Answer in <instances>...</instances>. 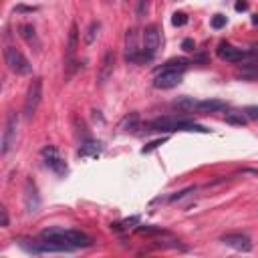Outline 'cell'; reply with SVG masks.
<instances>
[{
	"label": "cell",
	"mask_w": 258,
	"mask_h": 258,
	"mask_svg": "<svg viewBox=\"0 0 258 258\" xmlns=\"http://www.w3.org/2000/svg\"><path fill=\"white\" fill-rule=\"evenodd\" d=\"M101 143L99 141H85L79 149V155L81 157H99L101 155Z\"/></svg>",
	"instance_id": "cell-15"
},
{
	"label": "cell",
	"mask_w": 258,
	"mask_h": 258,
	"mask_svg": "<svg viewBox=\"0 0 258 258\" xmlns=\"http://www.w3.org/2000/svg\"><path fill=\"white\" fill-rule=\"evenodd\" d=\"M226 121L228 123H232V125H246V121H248V117H246V113H240V111H228L226 113Z\"/></svg>",
	"instance_id": "cell-20"
},
{
	"label": "cell",
	"mask_w": 258,
	"mask_h": 258,
	"mask_svg": "<svg viewBox=\"0 0 258 258\" xmlns=\"http://www.w3.org/2000/svg\"><path fill=\"white\" fill-rule=\"evenodd\" d=\"M226 22H228V20H226V16H222V14H216V16L212 18V28H216V30H218V28L226 26Z\"/></svg>",
	"instance_id": "cell-23"
},
{
	"label": "cell",
	"mask_w": 258,
	"mask_h": 258,
	"mask_svg": "<svg viewBox=\"0 0 258 258\" xmlns=\"http://www.w3.org/2000/svg\"><path fill=\"white\" fill-rule=\"evenodd\" d=\"M18 30H20V36L28 42V44H34V46H38V38H36V30H34V26L32 24H20L18 26Z\"/></svg>",
	"instance_id": "cell-16"
},
{
	"label": "cell",
	"mask_w": 258,
	"mask_h": 258,
	"mask_svg": "<svg viewBox=\"0 0 258 258\" xmlns=\"http://www.w3.org/2000/svg\"><path fill=\"white\" fill-rule=\"evenodd\" d=\"M159 44H161V34H159V30H157V26H147L145 30H143V52H145V56H147V60H151L153 56H155V52H157V48H159Z\"/></svg>",
	"instance_id": "cell-7"
},
{
	"label": "cell",
	"mask_w": 258,
	"mask_h": 258,
	"mask_svg": "<svg viewBox=\"0 0 258 258\" xmlns=\"http://www.w3.org/2000/svg\"><path fill=\"white\" fill-rule=\"evenodd\" d=\"M40 99H42V79L36 77V79H32V83L28 85L26 97H24L22 113H24L26 119H30V117L36 113V109H38V105H40Z\"/></svg>",
	"instance_id": "cell-4"
},
{
	"label": "cell",
	"mask_w": 258,
	"mask_h": 258,
	"mask_svg": "<svg viewBox=\"0 0 258 258\" xmlns=\"http://www.w3.org/2000/svg\"><path fill=\"white\" fill-rule=\"evenodd\" d=\"M187 64H189L187 58H181V56H179V58H169L167 62L161 64V69H157V73H159V71H183Z\"/></svg>",
	"instance_id": "cell-17"
},
{
	"label": "cell",
	"mask_w": 258,
	"mask_h": 258,
	"mask_svg": "<svg viewBox=\"0 0 258 258\" xmlns=\"http://www.w3.org/2000/svg\"><path fill=\"white\" fill-rule=\"evenodd\" d=\"M0 214H2V228H6V226H8V210L2 206V208H0Z\"/></svg>",
	"instance_id": "cell-28"
},
{
	"label": "cell",
	"mask_w": 258,
	"mask_h": 258,
	"mask_svg": "<svg viewBox=\"0 0 258 258\" xmlns=\"http://www.w3.org/2000/svg\"><path fill=\"white\" fill-rule=\"evenodd\" d=\"M228 248L236 250V252H250L252 250V240L246 236V234H224L220 238Z\"/></svg>",
	"instance_id": "cell-11"
},
{
	"label": "cell",
	"mask_w": 258,
	"mask_h": 258,
	"mask_svg": "<svg viewBox=\"0 0 258 258\" xmlns=\"http://www.w3.org/2000/svg\"><path fill=\"white\" fill-rule=\"evenodd\" d=\"M16 10H18V12H32V10H36V8H28V6H18Z\"/></svg>",
	"instance_id": "cell-30"
},
{
	"label": "cell",
	"mask_w": 258,
	"mask_h": 258,
	"mask_svg": "<svg viewBox=\"0 0 258 258\" xmlns=\"http://www.w3.org/2000/svg\"><path fill=\"white\" fill-rule=\"evenodd\" d=\"M163 141H167V137H161V139H155V141H151V143H147V145H145V147L141 149V153H149L151 149H155V147H157V145H161Z\"/></svg>",
	"instance_id": "cell-25"
},
{
	"label": "cell",
	"mask_w": 258,
	"mask_h": 258,
	"mask_svg": "<svg viewBox=\"0 0 258 258\" xmlns=\"http://www.w3.org/2000/svg\"><path fill=\"white\" fill-rule=\"evenodd\" d=\"M40 238L44 240H50V242H56L60 246H64L69 252L71 250H79V248H89L93 246V240L79 232V230H62V228H48V230H42L40 232Z\"/></svg>",
	"instance_id": "cell-1"
},
{
	"label": "cell",
	"mask_w": 258,
	"mask_h": 258,
	"mask_svg": "<svg viewBox=\"0 0 258 258\" xmlns=\"http://www.w3.org/2000/svg\"><path fill=\"white\" fill-rule=\"evenodd\" d=\"M4 60H6L8 69L16 75H30V71H32L30 60L16 46H6L4 48Z\"/></svg>",
	"instance_id": "cell-3"
},
{
	"label": "cell",
	"mask_w": 258,
	"mask_h": 258,
	"mask_svg": "<svg viewBox=\"0 0 258 258\" xmlns=\"http://www.w3.org/2000/svg\"><path fill=\"white\" fill-rule=\"evenodd\" d=\"M236 77L242 81H258V64L256 62H246L236 69Z\"/></svg>",
	"instance_id": "cell-14"
},
{
	"label": "cell",
	"mask_w": 258,
	"mask_h": 258,
	"mask_svg": "<svg viewBox=\"0 0 258 258\" xmlns=\"http://www.w3.org/2000/svg\"><path fill=\"white\" fill-rule=\"evenodd\" d=\"M145 131H157V133H175V131H194V133H208L210 129H206L200 123H194L189 119H179V117H159L153 119L151 123H147Z\"/></svg>",
	"instance_id": "cell-2"
},
{
	"label": "cell",
	"mask_w": 258,
	"mask_h": 258,
	"mask_svg": "<svg viewBox=\"0 0 258 258\" xmlns=\"http://www.w3.org/2000/svg\"><path fill=\"white\" fill-rule=\"evenodd\" d=\"M187 22V16L183 14V12H175L173 16H171V24L173 26H183Z\"/></svg>",
	"instance_id": "cell-22"
},
{
	"label": "cell",
	"mask_w": 258,
	"mask_h": 258,
	"mask_svg": "<svg viewBox=\"0 0 258 258\" xmlns=\"http://www.w3.org/2000/svg\"><path fill=\"white\" fill-rule=\"evenodd\" d=\"M218 56L222 60H228V62L238 64V62H244L246 58H252L254 56V50H244V48H236V46H232L228 42H220Z\"/></svg>",
	"instance_id": "cell-6"
},
{
	"label": "cell",
	"mask_w": 258,
	"mask_h": 258,
	"mask_svg": "<svg viewBox=\"0 0 258 258\" xmlns=\"http://www.w3.org/2000/svg\"><path fill=\"white\" fill-rule=\"evenodd\" d=\"M77 40H79V26L73 22L71 24V32H69V44H67V56L71 58L77 50Z\"/></svg>",
	"instance_id": "cell-18"
},
{
	"label": "cell",
	"mask_w": 258,
	"mask_h": 258,
	"mask_svg": "<svg viewBox=\"0 0 258 258\" xmlns=\"http://www.w3.org/2000/svg\"><path fill=\"white\" fill-rule=\"evenodd\" d=\"M246 8H248L246 2H236V10H238V12H240V10H246Z\"/></svg>",
	"instance_id": "cell-29"
},
{
	"label": "cell",
	"mask_w": 258,
	"mask_h": 258,
	"mask_svg": "<svg viewBox=\"0 0 258 258\" xmlns=\"http://www.w3.org/2000/svg\"><path fill=\"white\" fill-rule=\"evenodd\" d=\"M196 105H198V101L191 99V97H181V99H177V101L173 103V107H177V109H181V111H185V113L196 111Z\"/></svg>",
	"instance_id": "cell-19"
},
{
	"label": "cell",
	"mask_w": 258,
	"mask_h": 258,
	"mask_svg": "<svg viewBox=\"0 0 258 258\" xmlns=\"http://www.w3.org/2000/svg\"><path fill=\"white\" fill-rule=\"evenodd\" d=\"M40 208V198H38V189L34 185L32 179H26L24 181V212L28 216L36 214Z\"/></svg>",
	"instance_id": "cell-9"
},
{
	"label": "cell",
	"mask_w": 258,
	"mask_h": 258,
	"mask_svg": "<svg viewBox=\"0 0 258 258\" xmlns=\"http://www.w3.org/2000/svg\"><path fill=\"white\" fill-rule=\"evenodd\" d=\"M252 22H254V24H258V14H256V16L252 18Z\"/></svg>",
	"instance_id": "cell-31"
},
{
	"label": "cell",
	"mask_w": 258,
	"mask_h": 258,
	"mask_svg": "<svg viewBox=\"0 0 258 258\" xmlns=\"http://www.w3.org/2000/svg\"><path fill=\"white\" fill-rule=\"evenodd\" d=\"M113 69H115V52L113 50H105L103 58H101V67H99V73H97V85L103 87L109 77L113 75Z\"/></svg>",
	"instance_id": "cell-12"
},
{
	"label": "cell",
	"mask_w": 258,
	"mask_h": 258,
	"mask_svg": "<svg viewBox=\"0 0 258 258\" xmlns=\"http://www.w3.org/2000/svg\"><path fill=\"white\" fill-rule=\"evenodd\" d=\"M16 123H18V117L14 113H8L6 115V125H4V133H2V155H6L14 143H16Z\"/></svg>",
	"instance_id": "cell-8"
},
{
	"label": "cell",
	"mask_w": 258,
	"mask_h": 258,
	"mask_svg": "<svg viewBox=\"0 0 258 258\" xmlns=\"http://www.w3.org/2000/svg\"><path fill=\"white\" fill-rule=\"evenodd\" d=\"M137 121H139L137 113H131V117H127V119L123 121V125H121V127H123V129H125V127H131V129H135V127H137Z\"/></svg>",
	"instance_id": "cell-24"
},
{
	"label": "cell",
	"mask_w": 258,
	"mask_h": 258,
	"mask_svg": "<svg viewBox=\"0 0 258 258\" xmlns=\"http://www.w3.org/2000/svg\"><path fill=\"white\" fill-rule=\"evenodd\" d=\"M226 103L218 101V99H206V101H198L196 105V113H216V111H224Z\"/></svg>",
	"instance_id": "cell-13"
},
{
	"label": "cell",
	"mask_w": 258,
	"mask_h": 258,
	"mask_svg": "<svg viewBox=\"0 0 258 258\" xmlns=\"http://www.w3.org/2000/svg\"><path fill=\"white\" fill-rule=\"evenodd\" d=\"M246 117L252 119V121H258V107H246Z\"/></svg>",
	"instance_id": "cell-27"
},
{
	"label": "cell",
	"mask_w": 258,
	"mask_h": 258,
	"mask_svg": "<svg viewBox=\"0 0 258 258\" xmlns=\"http://www.w3.org/2000/svg\"><path fill=\"white\" fill-rule=\"evenodd\" d=\"M181 48H183L185 52H191V50L196 48V42H194L191 38H183V40H181Z\"/></svg>",
	"instance_id": "cell-26"
},
{
	"label": "cell",
	"mask_w": 258,
	"mask_h": 258,
	"mask_svg": "<svg viewBox=\"0 0 258 258\" xmlns=\"http://www.w3.org/2000/svg\"><path fill=\"white\" fill-rule=\"evenodd\" d=\"M99 28H101V22H99V20H93V22L89 24L87 34H85V42H87V44H93V40H95L97 34H99Z\"/></svg>",
	"instance_id": "cell-21"
},
{
	"label": "cell",
	"mask_w": 258,
	"mask_h": 258,
	"mask_svg": "<svg viewBox=\"0 0 258 258\" xmlns=\"http://www.w3.org/2000/svg\"><path fill=\"white\" fill-rule=\"evenodd\" d=\"M40 155H42V159H44V165H46L50 171H54L56 175H64V173L69 171L67 161L60 157V153H58V149H56V147L46 145V147H42Z\"/></svg>",
	"instance_id": "cell-5"
},
{
	"label": "cell",
	"mask_w": 258,
	"mask_h": 258,
	"mask_svg": "<svg viewBox=\"0 0 258 258\" xmlns=\"http://www.w3.org/2000/svg\"><path fill=\"white\" fill-rule=\"evenodd\" d=\"M183 71H159L153 79V87L155 89H171L177 87L181 83Z\"/></svg>",
	"instance_id": "cell-10"
}]
</instances>
